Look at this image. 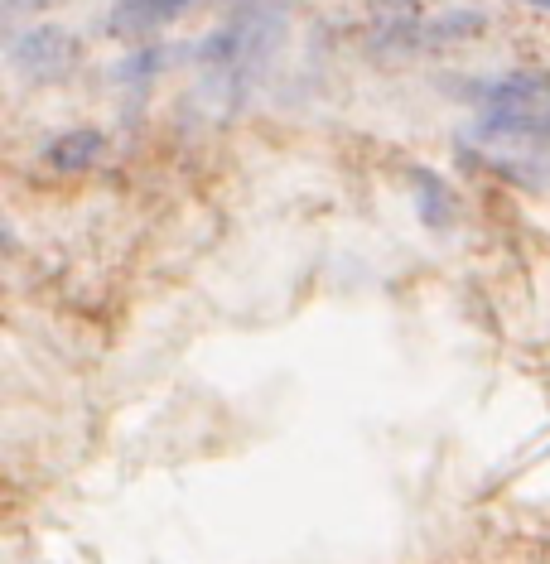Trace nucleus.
<instances>
[{"mask_svg": "<svg viewBox=\"0 0 550 564\" xmlns=\"http://www.w3.org/2000/svg\"><path fill=\"white\" fill-rule=\"evenodd\" d=\"M78 58V39L58 25H34L10 39V68L25 78H54Z\"/></svg>", "mask_w": 550, "mask_h": 564, "instance_id": "nucleus-1", "label": "nucleus"}, {"mask_svg": "<svg viewBox=\"0 0 550 564\" xmlns=\"http://www.w3.org/2000/svg\"><path fill=\"white\" fill-rule=\"evenodd\" d=\"M198 0H116L111 10V34H145V29L169 25L179 10H189Z\"/></svg>", "mask_w": 550, "mask_h": 564, "instance_id": "nucleus-2", "label": "nucleus"}, {"mask_svg": "<svg viewBox=\"0 0 550 564\" xmlns=\"http://www.w3.org/2000/svg\"><path fill=\"white\" fill-rule=\"evenodd\" d=\"M102 145H107L102 131H68L44 150V160H49V169H58V174H83V169H92V164L102 160Z\"/></svg>", "mask_w": 550, "mask_h": 564, "instance_id": "nucleus-3", "label": "nucleus"}, {"mask_svg": "<svg viewBox=\"0 0 550 564\" xmlns=\"http://www.w3.org/2000/svg\"><path fill=\"white\" fill-rule=\"evenodd\" d=\"M522 5H531V10H546V15H550V0H522Z\"/></svg>", "mask_w": 550, "mask_h": 564, "instance_id": "nucleus-4", "label": "nucleus"}]
</instances>
